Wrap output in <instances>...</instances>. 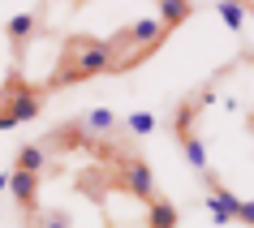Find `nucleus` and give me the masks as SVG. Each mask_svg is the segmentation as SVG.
<instances>
[{
  "label": "nucleus",
  "mask_w": 254,
  "mask_h": 228,
  "mask_svg": "<svg viewBox=\"0 0 254 228\" xmlns=\"http://www.w3.org/2000/svg\"><path fill=\"white\" fill-rule=\"evenodd\" d=\"M73 48H78V52H69V56H73V65L56 73V86H61V82H82V78H95V73L117 69V43L82 39V43H73Z\"/></svg>",
  "instance_id": "nucleus-1"
},
{
  "label": "nucleus",
  "mask_w": 254,
  "mask_h": 228,
  "mask_svg": "<svg viewBox=\"0 0 254 228\" xmlns=\"http://www.w3.org/2000/svg\"><path fill=\"white\" fill-rule=\"evenodd\" d=\"M220 17H224V26L241 30V22H246V9H241V4H220Z\"/></svg>",
  "instance_id": "nucleus-14"
},
{
  "label": "nucleus",
  "mask_w": 254,
  "mask_h": 228,
  "mask_svg": "<svg viewBox=\"0 0 254 228\" xmlns=\"http://www.w3.org/2000/svg\"><path fill=\"white\" fill-rule=\"evenodd\" d=\"M4 95H9V108H4V116H9L13 125H22V121H35V116L43 112V95L35 91V86H26L22 78H9Z\"/></svg>",
  "instance_id": "nucleus-2"
},
{
  "label": "nucleus",
  "mask_w": 254,
  "mask_h": 228,
  "mask_svg": "<svg viewBox=\"0 0 254 228\" xmlns=\"http://www.w3.org/2000/svg\"><path fill=\"white\" fill-rule=\"evenodd\" d=\"M121 39L129 43V48H134V56H129V65H138L142 56H151V52H155V48H160L164 39H168V30L160 26V17H138V22H134L129 30H125Z\"/></svg>",
  "instance_id": "nucleus-3"
},
{
  "label": "nucleus",
  "mask_w": 254,
  "mask_h": 228,
  "mask_svg": "<svg viewBox=\"0 0 254 228\" xmlns=\"http://www.w3.org/2000/svg\"><path fill=\"white\" fill-rule=\"evenodd\" d=\"M207 207H211L215 224H233V220H237V207H241V198L233 194V189L215 185V189H211V198H207Z\"/></svg>",
  "instance_id": "nucleus-5"
},
{
  "label": "nucleus",
  "mask_w": 254,
  "mask_h": 228,
  "mask_svg": "<svg viewBox=\"0 0 254 228\" xmlns=\"http://www.w3.org/2000/svg\"><path fill=\"white\" fill-rule=\"evenodd\" d=\"M121 185L129 189L134 198L151 202L155 198V172H151V164L142 160V155H125V160H121Z\"/></svg>",
  "instance_id": "nucleus-4"
},
{
  "label": "nucleus",
  "mask_w": 254,
  "mask_h": 228,
  "mask_svg": "<svg viewBox=\"0 0 254 228\" xmlns=\"http://www.w3.org/2000/svg\"><path fill=\"white\" fill-rule=\"evenodd\" d=\"M181 147H186V160L194 164V168H207V147H202V138H194V134H181Z\"/></svg>",
  "instance_id": "nucleus-12"
},
{
  "label": "nucleus",
  "mask_w": 254,
  "mask_h": 228,
  "mask_svg": "<svg viewBox=\"0 0 254 228\" xmlns=\"http://www.w3.org/2000/svg\"><path fill=\"white\" fill-rule=\"evenodd\" d=\"M43 164H48V151L30 142V147H22V151L13 155V172H30V176H39V172H43Z\"/></svg>",
  "instance_id": "nucleus-7"
},
{
  "label": "nucleus",
  "mask_w": 254,
  "mask_h": 228,
  "mask_svg": "<svg viewBox=\"0 0 254 228\" xmlns=\"http://www.w3.org/2000/svg\"><path fill=\"white\" fill-rule=\"evenodd\" d=\"M9 189H13L17 207H35V198H39V176H30V172H9Z\"/></svg>",
  "instance_id": "nucleus-6"
},
{
  "label": "nucleus",
  "mask_w": 254,
  "mask_h": 228,
  "mask_svg": "<svg viewBox=\"0 0 254 228\" xmlns=\"http://www.w3.org/2000/svg\"><path fill=\"white\" fill-rule=\"evenodd\" d=\"M147 228H177V207L168 198H151L147 202Z\"/></svg>",
  "instance_id": "nucleus-8"
},
{
  "label": "nucleus",
  "mask_w": 254,
  "mask_h": 228,
  "mask_svg": "<svg viewBox=\"0 0 254 228\" xmlns=\"http://www.w3.org/2000/svg\"><path fill=\"white\" fill-rule=\"evenodd\" d=\"M125 125H129V134H134V138H147L151 129H155V116H151V112H134Z\"/></svg>",
  "instance_id": "nucleus-13"
},
{
  "label": "nucleus",
  "mask_w": 254,
  "mask_h": 228,
  "mask_svg": "<svg viewBox=\"0 0 254 228\" xmlns=\"http://www.w3.org/2000/svg\"><path fill=\"white\" fill-rule=\"evenodd\" d=\"M237 220H241V224H250V228H254V198H246V202L237 207Z\"/></svg>",
  "instance_id": "nucleus-16"
},
{
  "label": "nucleus",
  "mask_w": 254,
  "mask_h": 228,
  "mask_svg": "<svg viewBox=\"0 0 254 228\" xmlns=\"http://www.w3.org/2000/svg\"><path fill=\"white\" fill-rule=\"evenodd\" d=\"M112 125H117V116L108 108H91L86 112V134H112Z\"/></svg>",
  "instance_id": "nucleus-11"
},
{
  "label": "nucleus",
  "mask_w": 254,
  "mask_h": 228,
  "mask_svg": "<svg viewBox=\"0 0 254 228\" xmlns=\"http://www.w3.org/2000/svg\"><path fill=\"white\" fill-rule=\"evenodd\" d=\"M35 30H39V17H35V13H17V17H9V43H13V48H22V43L35 35Z\"/></svg>",
  "instance_id": "nucleus-9"
},
{
  "label": "nucleus",
  "mask_w": 254,
  "mask_h": 228,
  "mask_svg": "<svg viewBox=\"0 0 254 228\" xmlns=\"http://www.w3.org/2000/svg\"><path fill=\"white\" fill-rule=\"evenodd\" d=\"M35 228H69V215L48 211V215H39V224H35Z\"/></svg>",
  "instance_id": "nucleus-15"
},
{
  "label": "nucleus",
  "mask_w": 254,
  "mask_h": 228,
  "mask_svg": "<svg viewBox=\"0 0 254 228\" xmlns=\"http://www.w3.org/2000/svg\"><path fill=\"white\" fill-rule=\"evenodd\" d=\"M4 129H13V121H9V116L0 112V134H4Z\"/></svg>",
  "instance_id": "nucleus-17"
},
{
  "label": "nucleus",
  "mask_w": 254,
  "mask_h": 228,
  "mask_svg": "<svg viewBox=\"0 0 254 228\" xmlns=\"http://www.w3.org/2000/svg\"><path fill=\"white\" fill-rule=\"evenodd\" d=\"M190 13H194V9H190L186 0H164L155 17H160V26H164V30H173V26H181V22H186Z\"/></svg>",
  "instance_id": "nucleus-10"
}]
</instances>
